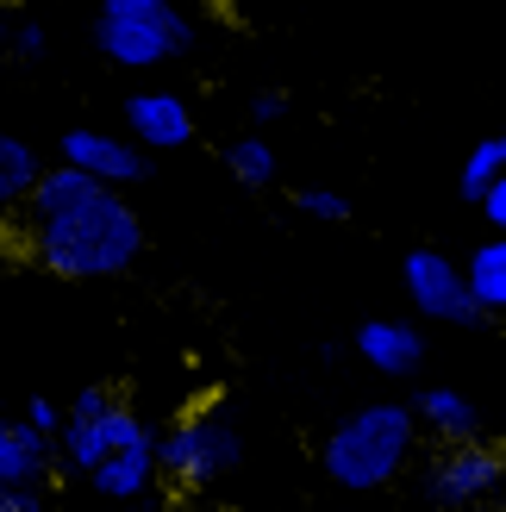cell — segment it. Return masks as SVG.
<instances>
[{"label":"cell","instance_id":"6da1fadb","mask_svg":"<svg viewBox=\"0 0 506 512\" xmlns=\"http://www.w3.org/2000/svg\"><path fill=\"white\" fill-rule=\"evenodd\" d=\"M19 238L38 269L63 281H113L144 256V219L125 200V188H107L82 169H44L19 207Z\"/></svg>","mask_w":506,"mask_h":512},{"label":"cell","instance_id":"7402d4cb","mask_svg":"<svg viewBox=\"0 0 506 512\" xmlns=\"http://www.w3.org/2000/svg\"><path fill=\"white\" fill-rule=\"evenodd\" d=\"M288 113V94H275V88H263V94H250V119L257 125H269V119H282Z\"/></svg>","mask_w":506,"mask_h":512},{"label":"cell","instance_id":"5bb4252c","mask_svg":"<svg viewBox=\"0 0 506 512\" xmlns=\"http://www.w3.org/2000/svg\"><path fill=\"white\" fill-rule=\"evenodd\" d=\"M38 175H44L38 150L25 144V138H13V132H0V213H19Z\"/></svg>","mask_w":506,"mask_h":512},{"label":"cell","instance_id":"8fae6325","mask_svg":"<svg viewBox=\"0 0 506 512\" xmlns=\"http://www.w3.org/2000/svg\"><path fill=\"white\" fill-rule=\"evenodd\" d=\"M82 481H88L100 500H138V494H150V488H157V438L113 450L107 463H94Z\"/></svg>","mask_w":506,"mask_h":512},{"label":"cell","instance_id":"4fadbf2b","mask_svg":"<svg viewBox=\"0 0 506 512\" xmlns=\"http://www.w3.org/2000/svg\"><path fill=\"white\" fill-rule=\"evenodd\" d=\"M463 281H469V300L482 313H506V238L475 244V256L463 263Z\"/></svg>","mask_w":506,"mask_h":512},{"label":"cell","instance_id":"cb8c5ba5","mask_svg":"<svg viewBox=\"0 0 506 512\" xmlns=\"http://www.w3.org/2000/svg\"><path fill=\"white\" fill-rule=\"evenodd\" d=\"M0 57H7V50H0Z\"/></svg>","mask_w":506,"mask_h":512},{"label":"cell","instance_id":"7a4b0ae2","mask_svg":"<svg viewBox=\"0 0 506 512\" xmlns=\"http://www.w3.org/2000/svg\"><path fill=\"white\" fill-rule=\"evenodd\" d=\"M413 450H419L413 406L375 400V406H357L350 419L332 425L319 463H325V475H332L344 494H375V488H388V481L413 463Z\"/></svg>","mask_w":506,"mask_h":512},{"label":"cell","instance_id":"5b68a950","mask_svg":"<svg viewBox=\"0 0 506 512\" xmlns=\"http://www.w3.org/2000/svg\"><path fill=\"white\" fill-rule=\"evenodd\" d=\"M225 469H238V425L207 406L169 425V438H157V475L182 481V488H207Z\"/></svg>","mask_w":506,"mask_h":512},{"label":"cell","instance_id":"277c9868","mask_svg":"<svg viewBox=\"0 0 506 512\" xmlns=\"http://www.w3.org/2000/svg\"><path fill=\"white\" fill-rule=\"evenodd\" d=\"M150 438V425L132 413V400H125L119 388H82L69 406H63V431H57V456L75 469V475H88L94 463H107L113 450L125 444H144Z\"/></svg>","mask_w":506,"mask_h":512},{"label":"cell","instance_id":"8992f818","mask_svg":"<svg viewBox=\"0 0 506 512\" xmlns=\"http://www.w3.org/2000/svg\"><path fill=\"white\" fill-rule=\"evenodd\" d=\"M500 481H506V444L482 438V431H469V438H444L432 450V463H425V494H432L438 506H450V512L482 506Z\"/></svg>","mask_w":506,"mask_h":512},{"label":"cell","instance_id":"603a6c76","mask_svg":"<svg viewBox=\"0 0 506 512\" xmlns=\"http://www.w3.org/2000/svg\"><path fill=\"white\" fill-rule=\"evenodd\" d=\"M0 512H44L38 488H0Z\"/></svg>","mask_w":506,"mask_h":512},{"label":"cell","instance_id":"d6986e66","mask_svg":"<svg viewBox=\"0 0 506 512\" xmlns=\"http://www.w3.org/2000/svg\"><path fill=\"white\" fill-rule=\"evenodd\" d=\"M294 207L307 213V219H325V225H344V219H350V200H344L338 188H300Z\"/></svg>","mask_w":506,"mask_h":512},{"label":"cell","instance_id":"44dd1931","mask_svg":"<svg viewBox=\"0 0 506 512\" xmlns=\"http://www.w3.org/2000/svg\"><path fill=\"white\" fill-rule=\"evenodd\" d=\"M475 207H482V219L494 225V238H506V175L482 188V200H475Z\"/></svg>","mask_w":506,"mask_h":512},{"label":"cell","instance_id":"e0dca14e","mask_svg":"<svg viewBox=\"0 0 506 512\" xmlns=\"http://www.w3.org/2000/svg\"><path fill=\"white\" fill-rule=\"evenodd\" d=\"M506 175V138H482L463 157V175H457V188H463V200H482V188L488 182H500Z\"/></svg>","mask_w":506,"mask_h":512},{"label":"cell","instance_id":"ba28073f","mask_svg":"<svg viewBox=\"0 0 506 512\" xmlns=\"http://www.w3.org/2000/svg\"><path fill=\"white\" fill-rule=\"evenodd\" d=\"M63 163L82 169V175H94V182H107V188H132V182H144V175H150L144 150H138L132 138L94 132V125H75V132H63Z\"/></svg>","mask_w":506,"mask_h":512},{"label":"cell","instance_id":"7c38bea8","mask_svg":"<svg viewBox=\"0 0 506 512\" xmlns=\"http://www.w3.org/2000/svg\"><path fill=\"white\" fill-rule=\"evenodd\" d=\"M50 438H38L25 419H0V488H38L50 469Z\"/></svg>","mask_w":506,"mask_h":512},{"label":"cell","instance_id":"ac0fdd59","mask_svg":"<svg viewBox=\"0 0 506 512\" xmlns=\"http://www.w3.org/2000/svg\"><path fill=\"white\" fill-rule=\"evenodd\" d=\"M44 25L32 13H0V50H13V57H44Z\"/></svg>","mask_w":506,"mask_h":512},{"label":"cell","instance_id":"3957f363","mask_svg":"<svg viewBox=\"0 0 506 512\" xmlns=\"http://www.w3.org/2000/svg\"><path fill=\"white\" fill-rule=\"evenodd\" d=\"M94 44L113 69H157L194 44V19L169 0H100Z\"/></svg>","mask_w":506,"mask_h":512},{"label":"cell","instance_id":"9c48e42d","mask_svg":"<svg viewBox=\"0 0 506 512\" xmlns=\"http://www.w3.org/2000/svg\"><path fill=\"white\" fill-rule=\"evenodd\" d=\"M125 125H132L138 150H182L194 144V107L175 88H138L125 100Z\"/></svg>","mask_w":506,"mask_h":512},{"label":"cell","instance_id":"30bf717a","mask_svg":"<svg viewBox=\"0 0 506 512\" xmlns=\"http://www.w3.org/2000/svg\"><path fill=\"white\" fill-rule=\"evenodd\" d=\"M357 356L382 375H413L425 363V338L407 319H363L357 325Z\"/></svg>","mask_w":506,"mask_h":512},{"label":"cell","instance_id":"52a82bcc","mask_svg":"<svg viewBox=\"0 0 506 512\" xmlns=\"http://www.w3.org/2000/svg\"><path fill=\"white\" fill-rule=\"evenodd\" d=\"M400 281H407V300L419 319H444V325H475L482 319V306L469 300V281H463V263H450L444 250L419 244L407 250V263H400Z\"/></svg>","mask_w":506,"mask_h":512},{"label":"cell","instance_id":"d4e9b609","mask_svg":"<svg viewBox=\"0 0 506 512\" xmlns=\"http://www.w3.org/2000/svg\"><path fill=\"white\" fill-rule=\"evenodd\" d=\"M500 512H506V506H500Z\"/></svg>","mask_w":506,"mask_h":512},{"label":"cell","instance_id":"ffe728a7","mask_svg":"<svg viewBox=\"0 0 506 512\" xmlns=\"http://www.w3.org/2000/svg\"><path fill=\"white\" fill-rule=\"evenodd\" d=\"M25 425H32V431H38V438H50V444H57V431H63V406L38 394L32 406H25Z\"/></svg>","mask_w":506,"mask_h":512},{"label":"cell","instance_id":"9a60e30c","mask_svg":"<svg viewBox=\"0 0 506 512\" xmlns=\"http://www.w3.org/2000/svg\"><path fill=\"white\" fill-rule=\"evenodd\" d=\"M413 419L444 444V438H469V431H475V406H469L457 388H425V394L413 400Z\"/></svg>","mask_w":506,"mask_h":512},{"label":"cell","instance_id":"2e32d148","mask_svg":"<svg viewBox=\"0 0 506 512\" xmlns=\"http://www.w3.org/2000/svg\"><path fill=\"white\" fill-rule=\"evenodd\" d=\"M225 169H232L244 188H269L282 163H275V144H269V138H232V150H225Z\"/></svg>","mask_w":506,"mask_h":512}]
</instances>
